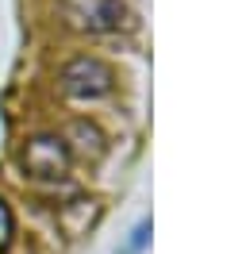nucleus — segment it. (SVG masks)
Instances as JSON below:
<instances>
[{
    "instance_id": "nucleus-4",
    "label": "nucleus",
    "mask_w": 246,
    "mask_h": 254,
    "mask_svg": "<svg viewBox=\"0 0 246 254\" xmlns=\"http://www.w3.org/2000/svg\"><path fill=\"white\" fill-rule=\"evenodd\" d=\"M12 235H15V216H12V208H8V200L0 196V254L12 247Z\"/></svg>"
},
{
    "instance_id": "nucleus-5",
    "label": "nucleus",
    "mask_w": 246,
    "mask_h": 254,
    "mask_svg": "<svg viewBox=\"0 0 246 254\" xmlns=\"http://www.w3.org/2000/svg\"><path fill=\"white\" fill-rule=\"evenodd\" d=\"M146 235H150V223H138L135 239H131V247H123V254H138V251H142V243H146Z\"/></svg>"
},
{
    "instance_id": "nucleus-1",
    "label": "nucleus",
    "mask_w": 246,
    "mask_h": 254,
    "mask_svg": "<svg viewBox=\"0 0 246 254\" xmlns=\"http://www.w3.org/2000/svg\"><path fill=\"white\" fill-rule=\"evenodd\" d=\"M112 89H116V73L100 58H73V62L62 69V93L65 96L96 100V96H108Z\"/></svg>"
},
{
    "instance_id": "nucleus-3",
    "label": "nucleus",
    "mask_w": 246,
    "mask_h": 254,
    "mask_svg": "<svg viewBox=\"0 0 246 254\" xmlns=\"http://www.w3.org/2000/svg\"><path fill=\"white\" fill-rule=\"evenodd\" d=\"M23 166H27L31 177H43V181H54L69 170V146L62 135H35L27 146H23Z\"/></svg>"
},
{
    "instance_id": "nucleus-2",
    "label": "nucleus",
    "mask_w": 246,
    "mask_h": 254,
    "mask_svg": "<svg viewBox=\"0 0 246 254\" xmlns=\"http://www.w3.org/2000/svg\"><path fill=\"white\" fill-rule=\"evenodd\" d=\"M62 12L81 31H116L127 23L123 0H62Z\"/></svg>"
}]
</instances>
